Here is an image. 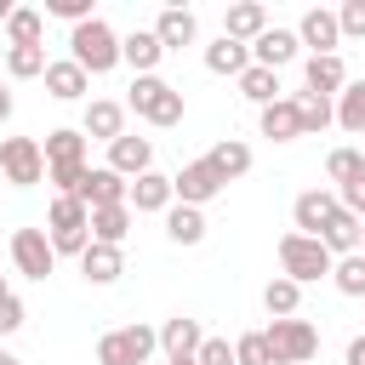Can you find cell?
Segmentation results:
<instances>
[{
	"mask_svg": "<svg viewBox=\"0 0 365 365\" xmlns=\"http://www.w3.org/2000/svg\"><path fill=\"white\" fill-rule=\"evenodd\" d=\"M125 114L171 131V125H182V91H177L171 80H160V74H137L131 91H125Z\"/></svg>",
	"mask_w": 365,
	"mask_h": 365,
	"instance_id": "6da1fadb",
	"label": "cell"
},
{
	"mask_svg": "<svg viewBox=\"0 0 365 365\" xmlns=\"http://www.w3.org/2000/svg\"><path fill=\"white\" fill-rule=\"evenodd\" d=\"M68 57H74L86 74H108V68H120V34H114L103 17H91V23L68 29Z\"/></svg>",
	"mask_w": 365,
	"mask_h": 365,
	"instance_id": "7a4b0ae2",
	"label": "cell"
},
{
	"mask_svg": "<svg viewBox=\"0 0 365 365\" xmlns=\"http://www.w3.org/2000/svg\"><path fill=\"white\" fill-rule=\"evenodd\" d=\"M331 262H336V257H331L314 234H297V228L279 234V274H285L291 285H314V279H325Z\"/></svg>",
	"mask_w": 365,
	"mask_h": 365,
	"instance_id": "3957f363",
	"label": "cell"
},
{
	"mask_svg": "<svg viewBox=\"0 0 365 365\" xmlns=\"http://www.w3.org/2000/svg\"><path fill=\"white\" fill-rule=\"evenodd\" d=\"M262 342H268L274 365H308V359L319 354V331H314L308 319H274V325L262 331Z\"/></svg>",
	"mask_w": 365,
	"mask_h": 365,
	"instance_id": "277c9868",
	"label": "cell"
},
{
	"mask_svg": "<svg viewBox=\"0 0 365 365\" xmlns=\"http://www.w3.org/2000/svg\"><path fill=\"white\" fill-rule=\"evenodd\" d=\"M154 348H160V336L148 325H114L97 336V365H148Z\"/></svg>",
	"mask_w": 365,
	"mask_h": 365,
	"instance_id": "5b68a950",
	"label": "cell"
},
{
	"mask_svg": "<svg viewBox=\"0 0 365 365\" xmlns=\"http://www.w3.org/2000/svg\"><path fill=\"white\" fill-rule=\"evenodd\" d=\"M46 177V154L34 137H0V182L11 188H34Z\"/></svg>",
	"mask_w": 365,
	"mask_h": 365,
	"instance_id": "8992f818",
	"label": "cell"
},
{
	"mask_svg": "<svg viewBox=\"0 0 365 365\" xmlns=\"http://www.w3.org/2000/svg\"><path fill=\"white\" fill-rule=\"evenodd\" d=\"M222 188H228V182L217 177V165H211L205 154H200V160H188V165L171 177V194H177V205H194V211H205V205H211Z\"/></svg>",
	"mask_w": 365,
	"mask_h": 365,
	"instance_id": "52a82bcc",
	"label": "cell"
},
{
	"mask_svg": "<svg viewBox=\"0 0 365 365\" xmlns=\"http://www.w3.org/2000/svg\"><path fill=\"white\" fill-rule=\"evenodd\" d=\"M11 262H17L23 279H46V274L57 268V251H51L46 228H17V234H11Z\"/></svg>",
	"mask_w": 365,
	"mask_h": 365,
	"instance_id": "ba28073f",
	"label": "cell"
},
{
	"mask_svg": "<svg viewBox=\"0 0 365 365\" xmlns=\"http://www.w3.org/2000/svg\"><path fill=\"white\" fill-rule=\"evenodd\" d=\"M297 46H308V57H336V46H342L336 11H325V6H308V11L297 17Z\"/></svg>",
	"mask_w": 365,
	"mask_h": 365,
	"instance_id": "9c48e42d",
	"label": "cell"
},
{
	"mask_svg": "<svg viewBox=\"0 0 365 365\" xmlns=\"http://www.w3.org/2000/svg\"><path fill=\"white\" fill-rule=\"evenodd\" d=\"M125 194H131V182H125L120 171H108V165H86L74 200H80L86 211H97V205H125Z\"/></svg>",
	"mask_w": 365,
	"mask_h": 365,
	"instance_id": "30bf717a",
	"label": "cell"
},
{
	"mask_svg": "<svg viewBox=\"0 0 365 365\" xmlns=\"http://www.w3.org/2000/svg\"><path fill=\"white\" fill-rule=\"evenodd\" d=\"M297 51H302V46H297V29H279V23H268V29L251 40V63H257V68H274V74H279L285 63H297Z\"/></svg>",
	"mask_w": 365,
	"mask_h": 365,
	"instance_id": "8fae6325",
	"label": "cell"
},
{
	"mask_svg": "<svg viewBox=\"0 0 365 365\" xmlns=\"http://www.w3.org/2000/svg\"><path fill=\"white\" fill-rule=\"evenodd\" d=\"M80 137L91 143H114V137H125V103H114V97H91L86 103V114H80Z\"/></svg>",
	"mask_w": 365,
	"mask_h": 365,
	"instance_id": "7c38bea8",
	"label": "cell"
},
{
	"mask_svg": "<svg viewBox=\"0 0 365 365\" xmlns=\"http://www.w3.org/2000/svg\"><path fill=\"white\" fill-rule=\"evenodd\" d=\"M125 205H131V217H148V211H171L177 205V194H171V177L165 171H143V177H131V194H125Z\"/></svg>",
	"mask_w": 365,
	"mask_h": 365,
	"instance_id": "4fadbf2b",
	"label": "cell"
},
{
	"mask_svg": "<svg viewBox=\"0 0 365 365\" xmlns=\"http://www.w3.org/2000/svg\"><path fill=\"white\" fill-rule=\"evenodd\" d=\"M336 211H342V205H336V188H302L297 205H291V222H297V234H314V240H319V228H325Z\"/></svg>",
	"mask_w": 365,
	"mask_h": 365,
	"instance_id": "5bb4252c",
	"label": "cell"
},
{
	"mask_svg": "<svg viewBox=\"0 0 365 365\" xmlns=\"http://www.w3.org/2000/svg\"><path fill=\"white\" fill-rule=\"evenodd\" d=\"M40 154H46V171H80V165H86V137H80V125L46 131Z\"/></svg>",
	"mask_w": 365,
	"mask_h": 365,
	"instance_id": "9a60e30c",
	"label": "cell"
},
{
	"mask_svg": "<svg viewBox=\"0 0 365 365\" xmlns=\"http://www.w3.org/2000/svg\"><path fill=\"white\" fill-rule=\"evenodd\" d=\"M40 80H46V91H51L57 103H80V97L91 91V74H86V68H80L74 57H51Z\"/></svg>",
	"mask_w": 365,
	"mask_h": 365,
	"instance_id": "2e32d148",
	"label": "cell"
},
{
	"mask_svg": "<svg viewBox=\"0 0 365 365\" xmlns=\"http://www.w3.org/2000/svg\"><path fill=\"white\" fill-rule=\"evenodd\" d=\"M108 171H120L125 182L143 177V171H154V143H148V137H131V131L114 137V143H108Z\"/></svg>",
	"mask_w": 365,
	"mask_h": 365,
	"instance_id": "e0dca14e",
	"label": "cell"
},
{
	"mask_svg": "<svg viewBox=\"0 0 365 365\" xmlns=\"http://www.w3.org/2000/svg\"><path fill=\"white\" fill-rule=\"evenodd\" d=\"M154 40H160L165 51H182V46L200 40V17H194L188 6H165V11L154 17Z\"/></svg>",
	"mask_w": 365,
	"mask_h": 365,
	"instance_id": "ac0fdd59",
	"label": "cell"
},
{
	"mask_svg": "<svg viewBox=\"0 0 365 365\" xmlns=\"http://www.w3.org/2000/svg\"><path fill=\"white\" fill-rule=\"evenodd\" d=\"M348 86V63H342V51L336 57H308L302 63V91H314V97H336Z\"/></svg>",
	"mask_w": 365,
	"mask_h": 365,
	"instance_id": "d6986e66",
	"label": "cell"
},
{
	"mask_svg": "<svg viewBox=\"0 0 365 365\" xmlns=\"http://www.w3.org/2000/svg\"><path fill=\"white\" fill-rule=\"evenodd\" d=\"M80 274H86V285H114L120 274H125V251L120 245H86L80 251Z\"/></svg>",
	"mask_w": 365,
	"mask_h": 365,
	"instance_id": "ffe728a7",
	"label": "cell"
},
{
	"mask_svg": "<svg viewBox=\"0 0 365 365\" xmlns=\"http://www.w3.org/2000/svg\"><path fill=\"white\" fill-rule=\"evenodd\" d=\"M160 348H165V359H194V348L205 342V331H200V319H188V314H171L160 331Z\"/></svg>",
	"mask_w": 365,
	"mask_h": 365,
	"instance_id": "44dd1931",
	"label": "cell"
},
{
	"mask_svg": "<svg viewBox=\"0 0 365 365\" xmlns=\"http://www.w3.org/2000/svg\"><path fill=\"white\" fill-rule=\"evenodd\" d=\"M262 29H268V6H257V0H240V6L222 11V34L240 40V46H251Z\"/></svg>",
	"mask_w": 365,
	"mask_h": 365,
	"instance_id": "7402d4cb",
	"label": "cell"
},
{
	"mask_svg": "<svg viewBox=\"0 0 365 365\" xmlns=\"http://www.w3.org/2000/svg\"><path fill=\"white\" fill-rule=\"evenodd\" d=\"M160 57H165V46L154 40V29H131V34H120V63H131L137 74H154Z\"/></svg>",
	"mask_w": 365,
	"mask_h": 365,
	"instance_id": "603a6c76",
	"label": "cell"
},
{
	"mask_svg": "<svg viewBox=\"0 0 365 365\" xmlns=\"http://www.w3.org/2000/svg\"><path fill=\"white\" fill-rule=\"evenodd\" d=\"M257 125H262L268 143H297V137H302V125H297V103H291V97H274L268 108H257Z\"/></svg>",
	"mask_w": 365,
	"mask_h": 365,
	"instance_id": "cb8c5ba5",
	"label": "cell"
},
{
	"mask_svg": "<svg viewBox=\"0 0 365 365\" xmlns=\"http://www.w3.org/2000/svg\"><path fill=\"white\" fill-rule=\"evenodd\" d=\"M205 68H211V74H228V80H240V74L251 68V46H240V40L217 34V40L205 46Z\"/></svg>",
	"mask_w": 365,
	"mask_h": 365,
	"instance_id": "d4e9b609",
	"label": "cell"
},
{
	"mask_svg": "<svg viewBox=\"0 0 365 365\" xmlns=\"http://www.w3.org/2000/svg\"><path fill=\"white\" fill-rule=\"evenodd\" d=\"M131 205H97L91 211V240L97 245H125V234H131Z\"/></svg>",
	"mask_w": 365,
	"mask_h": 365,
	"instance_id": "484cf974",
	"label": "cell"
},
{
	"mask_svg": "<svg viewBox=\"0 0 365 365\" xmlns=\"http://www.w3.org/2000/svg\"><path fill=\"white\" fill-rule=\"evenodd\" d=\"M291 103H297V125H302V137H319L325 125H336V108H331V97H314V91H297Z\"/></svg>",
	"mask_w": 365,
	"mask_h": 365,
	"instance_id": "4316f807",
	"label": "cell"
},
{
	"mask_svg": "<svg viewBox=\"0 0 365 365\" xmlns=\"http://www.w3.org/2000/svg\"><path fill=\"white\" fill-rule=\"evenodd\" d=\"M205 160L217 165V177H222V182H234V177H245V171H251V143H240V137H222V143H217Z\"/></svg>",
	"mask_w": 365,
	"mask_h": 365,
	"instance_id": "83f0119b",
	"label": "cell"
},
{
	"mask_svg": "<svg viewBox=\"0 0 365 365\" xmlns=\"http://www.w3.org/2000/svg\"><path fill=\"white\" fill-rule=\"evenodd\" d=\"M165 240H171V245H200V240H205V211L171 205V211H165Z\"/></svg>",
	"mask_w": 365,
	"mask_h": 365,
	"instance_id": "f1b7e54d",
	"label": "cell"
},
{
	"mask_svg": "<svg viewBox=\"0 0 365 365\" xmlns=\"http://www.w3.org/2000/svg\"><path fill=\"white\" fill-rule=\"evenodd\" d=\"M262 308H268V319H297V308H302V285H291L285 274H274V279L262 285Z\"/></svg>",
	"mask_w": 365,
	"mask_h": 365,
	"instance_id": "f546056e",
	"label": "cell"
},
{
	"mask_svg": "<svg viewBox=\"0 0 365 365\" xmlns=\"http://www.w3.org/2000/svg\"><path fill=\"white\" fill-rule=\"evenodd\" d=\"M336 125L342 131H354V137H365V80H348L342 91H336Z\"/></svg>",
	"mask_w": 365,
	"mask_h": 365,
	"instance_id": "4dcf8cb0",
	"label": "cell"
},
{
	"mask_svg": "<svg viewBox=\"0 0 365 365\" xmlns=\"http://www.w3.org/2000/svg\"><path fill=\"white\" fill-rule=\"evenodd\" d=\"M68 228H86V234H91V211H86L74 194H57L51 211H46V234H68Z\"/></svg>",
	"mask_w": 365,
	"mask_h": 365,
	"instance_id": "1f68e13d",
	"label": "cell"
},
{
	"mask_svg": "<svg viewBox=\"0 0 365 365\" xmlns=\"http://www.w3.org/2000/svg\"><path fill=\"white\" fill-rule=\"evenodd\" d=\"M319 245L331 251V257H348V251H359V217H348V211H336L325 228H319Z\"/></svg>",
	"mask_w": 365,
	"mask_h": 365,
	"instance_id": "d6a6232c",
	"label": "cell"
},
{
	"mask_svg": "<svg viewBox=\"0 0 365 365\" xmlns=\"http://www.w3.org/2000/svg\"><path fill=\"white\" fill-rule=\"evenodd\" d=\"M40 34H46V11L17 6V11L6 17V40H11V46H40Z\"/></svg>",
	"mask_w": 365,
	"mask_h": 365,
	"instance_id": "836d02e7",
	"label": "cell"
},
{
	"mask_svg": "<svg viewBox=\"0 0 365 365\" xmlns=\"http://www.w3.org/2000/svg\"><path fill=\"white\" fill-rule=\"evenodd\" d=\"M240 97H245V103H257V108H268V103L279 97V74H274V68H257V63H251V68L240 74Z\"/></svg>",
	"mask_w": 365,
	"mask_h": 365,
	"instance_id": "e575fe53",
	"label": "cell"
},
{
	"mask_svg": "<svg viewBox=\"0 0 365 365\" xmlns=\"http://www.w3.org/2000/svg\"><path fill=\"white\" fill-rule=\"evenodd\" d=\"M46 46H6V74L11 80H34V74H46Z\"/></svg>",
	"mask_w": 365,
	"mask_h": 365,
	"instance_id": "d590c367",
	"label": "cell"
},
{
	"mask_svg": "<svg viewBox=\"0 0 365 365\" xmlns=\"http://www.w3.org/2000/svg\"><path fill=\"white\" fill-rule=\"evenodd\" d=\"M331 285H336L342 297H365V257H359V251L336 257V262H331Z\"/></svg>",
	"mask_w": 365,
	"mask_h": 365,
	"instance_id": "8d00e7d4",
	"label": "cell"
},
{
	"mask_svg": "<svg viewBox=\"0 0 365 365\" xmlns=\"http://www.w3.org/2000/svg\"><path fill=\"white\" fill-rule=\"evenodd\" d=\"M359 171H365V154H359V148H331V160H325V177H331L336 188H342V182H354Z\"/></svg>",
	"mask_w": 365,
	"mask_h": 365,
	"instance_id": "74e56055",
	"label": "cell"
},
{
	"mask_svg": "<svg viewBox=\"0 0 365 365\" xmlns=\"http://www.w3.org/2000/svg\"><path fill=\"white\" fill-rule=\"evenodd\" d=\"M234 365H274V354H268L262 331H245V336H234Z\"/></svg>",
	"mask_w": 365,
	"mask_h": 365,
	"instance_id": "f35d334b",
	"label": "cell"
},
{
	"mask_svg": "<svg viewBox=\"0 0 365 365\" xmlns=\"http://www.w3.org/2000/svg\"><path fill=\"white\" fill-rule=\"evenodd\" d=\"M336 29H342V40H365V0H342L336 6Z\"/></svg>",
	"mask_w": 365,
	"mask_h": 365,
	"instance_id": "ab89813d",
	"label": "cell"
},
{
	"mask_svg": "<svg viewBox=\"0 0 365 365\" xmlns=\"http://www.w3.org/2000/svg\"><path fill=\"white\" fill-rule=\"evenodd\" d=\"M194 365H234V342L228 336H205L194 348Z\"/></svg>",
	"mask_w": 365,
	"mask_h": 365,
	"instance_id": "60d3db41",
	"label": "cell"
},
{
	"mask_svg": "<svg viewBox=\"0 0 365 365\" xmlns=\"http://www.w3.org/2000/svg\"><path fill=\"white\" fill-rule=\"evenodd\" d=\"M336 205H342L348 217H359V222H365V171H359L354 182H342V188H336Z\"/></svg>",
	"mask_w": 365,
	"mask_h": 365,
	"instance_id": "b9f144b4",
	"label": "cell"
},
{
	"mask_svg": "<svg viewBox=\"0 0 365 365\" xmlns=\"http://www.w3.org/2000/svg\"><path fill=\"white\" fill-rule=\"evenodd\" d=\"M23 331V297L17 291H0V336Z\"/></svg>",
	"mask_w": 365,
	"mask_h": 365,
	"instance_id": "7bdbcfd3",
	"label": "cell"
},
{
	"mask_svg": "<svg viewBox=\"0 0 365 365\" xmlns=\"http://www.w3.org/2000/svg\"><path fill=\"white\" fill-rule=\"evenodd\" d=\"M342 365H365V336H354V342H348V354H342Z\"/></svg>",
	"mask_w": 365,
	"mask_h": 365,
	"instance_id": "ee69618b",
	"label": "cell"
},
{
	"mask_svg": "<svg viewBox=\"0 0 365 365\" xmlns=\"http://www.w3.org/2000/svg\"><path fill=\"white\" fill-rule=\"evenodd\" d=\"M6 120H11V91L0 86V125H6Z\"/></svg>",
	"mask_w": 365,
	"mask_h": 365,
	"instance_id": "f6af8a7d",
	"label": "cell"
},
{
	"mask_svg": "<svg viewBox=\"0 0 365 365\" xmlns=\"http://www.w3.org/2000/svg\"><path fill=\"white\" fill-rule=\"evenodd\" d=\"M11 11H17V6H11V0H0V29H6V17H11Z\"/></svg>",
	"mask_w": 365,
	"mask_h": 365,
	"instance_id": "bcb514c9",
	"label": "cell"
},
{
	"mask_svg": "<svg viewBox=\"0 0 365 365\" xmlns=\"http://www.w3.org/2000/svg\"><path fill=\"white\" fill-rule=\"evenodd\" d=\"M0 365H23V359H17V354H6V348H0Z\"/></svg>",
	"mask_w": 365,
	"mask_h": 365,
	"instance_id": "7dc6e473",
	"label": "cell"
},
{
	"mask_svg": "<svg viewBox=\"0 0 365 365\" xmlns=\"http://www.w3.org/2000/svg\"><path fill=\"white\" fill-rule=\"evenodd\" d=\"M359 257H365V222H359Z\"/></svg>",
	"mask_w": 365,
	"mask_h": 365,
	"instance_id": "c3c4849f",
	"label": "cell"
},
{
	"mask_svg": "<svg viewBox=\"0 0 365 365\" xmlns=\"http://www.w3.org/2000/svg\"><path fill=\"white\" fill-rule=\"evenodd\" d=\"M165 365H194V359H165Z\"/></svg>",
	"mask_w": 365,
	"mask_h": 365,
	"instance_id": "681fc988",
	"label": "cell"
},
{
	"mask_svg": "<svg viewBox=\"0 0 365 365\" xmlns=\"http://www.w3.org/2000/svg\"><path fill=\"white\" fill-rule=\"evenodd\" d=\"M0 291H11V285H6V279H0Z\"/></svg>",
	"mask_w": 365,
	"mask_h": 365,
	"instance_id": "f907efd6",
	"label": "cell"
}]
</instances>
